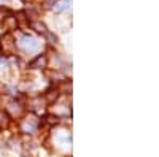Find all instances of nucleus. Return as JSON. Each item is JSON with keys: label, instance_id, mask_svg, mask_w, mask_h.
<instances>
[{"label": "nucleus", "instance_id": "1", "mask_svg": "<svg viewBox=\"0 0 159 157\" xmlns=\"http://www.w3.org/2000/svg\"><path fill=\"white\" fill-rule=\"evenodd\" d=\"M19 48L24 51V52H29V54H32V52L38 51L40 48V43L35 40V38L32 37H27V35H24L21 40H19Z\"/></svg>", "mask_w": 159, "mask_h": 157}, {"label": "nucleus", "instance_id": "2", "mask_svg": "<svg viewBox=\"0 0 159 157\" xmlns=\"http://www.w3.org/2000/svg\"><path fill=\"white\" fill-rule=\"evenodd\" d=\"M0 48L5 54H15L16 51V43H15V38H13L11 33H7L2 37V41H0Z\"/></svg>", "mask_w": 159, "mask_h": 157}, {"label": "nucleus", "instance_id": "3", "mask_svg": "<svg viewBox=\"0 0 159 157\" xmlns=\"http://www.w3.org/2000/svg\"><path fill=\"white\" fill-rule=\"evenodd\" d=\"M21 129H22V132H25V133H35L37 129H38V119L35 116H27L21 122Z\"/></svg>", "mask_w": 159, "mask_h": 157}, {"label": "nucleus", "instance_id": "4", "mask_svg": "<svg viewBox=\"0 0 159 157\" xmlns=\"http://www.w3.org/2000/svg\"><path fill=\"white\" fill-rule=\"evenodd\" d=\"M46 65V56H37L32 62H30V68H45Z\"/></svg>", "mask_w": 159, "mask_h": 157}, {"label": "nucleus", "instance_id": "5", "mask_svg": "<svg viewBox=\"0 0 159 157\" xmlns=\"http://www.w3.org/2000/svg\"><path fill=\"white\" fill-rule=\"evenodd\" d=\"M16 25H18L16 18L8 16V18L3 19V29H5V30H13V29H16Z\"/></svg>", "mask_w": 159, "mask_h": 157}, {"label": "nucleus", "instance_id": "6", "mask_svg": "<svg viewBox=\"0 0 159 157\" xmlns=\"http://www.w3.org/2000/svg\"><path fill=\"white\" fill-rule=\"evenodd\" d=\"M8 111L13 116H21L22 114V107L19 103H16V102H11V103H8Z\"/></svg>", "mask_w": 159, "mask_h": 157}, {"label": "nucleus", "instance_id": "7", "mask_svg": "<svg viewBox=\"0 0 159 157\" xmlns=\"http://www.w3.org/2000/svg\"><path fill=\"white\" fill-rule=\"evenodd\" d=\"M8 124H10V117H8V114H7L3 110H0V129L8 127Z\"/></svg>", "mask_w": 159, "mask_h": 157}, {"label": "nucleus", "instance_id": "8", "mask_svg": "<svg viewBox=\"0 0 159 157\" xmlns=\"http://www.w3.org/2000/svg\"><path fill=\"white\" fill-rule=\"evenodd\" d=\"M30 25H32V29H34V30H37L38 33H46V27H45V24H42L40 21H34Z\"/></svg>", "mask_w": 159, "mask_h": 157}, {"label": "nucleus", "instance_id": "9", "mask_svg": "<svg viewBox=\"0 0 159 157\" xmlns=\"http://www.w3.org/2000/svg\"><path fill=\"white\" fill-rule=\"evenodd\" d=\"M52 111H54V114H61V116H65L67 114V107H64V105H57V107L52 108Z\"/></svg>", "mask_w": 159, "mask_h": 157}, {"label": "nucleus", "instance_id": "10", "mask_svg": "<svg viewBox=\"0 0 159 157\" xmlns=\"http://www.w3.org/2000/svg\"><path fill=\"white\" fill-rule=\"evenodd\" d=\"M56 97H57L56 90H54V92L51 90V92H48V95H46V100H48V102H52V100H56Z\"/></svg>", "mask_w": 159, "mask_h": 157}, {"label": "nucleus", "instance_id": "11", "mask_svg": "<svg viewBox=\"0 0 159 157\" xmlns=\"http://www.w3.org/2000/svg\"><path fill=\"white\" fill-rule=\"evenodd\" d=\"M45 35H46V38H48V40H49L51 43H56V40H57V38H56V35H52V33H48V32H46Z\"/></svg>", "mask_w": 159, "mask_h": 157}, {"label": "nucleus", "instance_id": "12", "mask_svg": "<svg viewBox=\"0 0 159 157\" xmlns=\"http://www.w3.org/2000/svg\"><path fill=\"white\" fill-rule=\"evenodd\" d=\"M56 2H57V0H48V2H46V7H48V8L54 7V5H56Z\"/></svg>", "mask_w": 159, "mask_h": 157}]
</instances>
